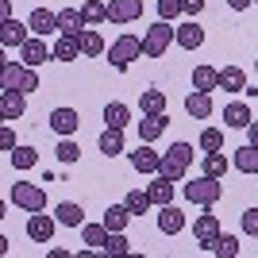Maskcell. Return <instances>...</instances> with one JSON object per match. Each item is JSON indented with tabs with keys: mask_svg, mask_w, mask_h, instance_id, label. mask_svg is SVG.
Returning a JSON list of instances; mask_svg holds the SVG:
<instances>
[{
	"mask_svg": "<svg viewBox=\"0 0 258 258\" xmlns=\"http://www.w3.org/2000/svg\"><path fill=\"white\" fill-rule=\"evenodd\" d=\"M81 12H85L89 23H108V4H104V0H85Z\"/></svg>",
	"mask_w": 258,
	"mask_h": 258,
	"instance_id": "obj_39",
	"label": "cell"
},
{
	"mask_svg": "<svg viewBox=\"0 0 258 258\" xmlns=\"http://www.w3.org/2000/svg\"><path fill=\"white\" fill-rule=\"evenodd\" d=\"M0 16H4V20H12V0H0Z\"/></svg>",
	"mask_w": 258,
	"mask_h": 258,
	"instance_id": "obj_50",
	"label": "cell"
},
{
	"mask_svg": "<svg viewBox=\"0 0 258 258\" xmlns=\"http://www.w3.org/2000/svg\"><path fill=\"white\" fill-rule=\"evenodd\" d=\"M54 216H58V224H62V227H81V224H85V208L74 205V201L58 205V208H54Z\"/></svg>",
	"mask_w": 258,
	"mask_h": 258,
	"instance_id": "obj_29",
	"label": "cell"
},
{
	"mask_svg": "<svg viewBox=\"0 0 258 258\" xmlns=\"http://www.w3.org/2000/svg\"><path fill=\"white\" fill-rule=\"evenodd\" d=\"M27 93H20V89H8V93H0V116L4 119H20L23 112H27Z\"/></svg>",
	"mask_w": 258,
	"mask_h": 258,
	"instance_id": "obj_18",
	"label": "cell"
},
{
	"mask_svg": "<svg viewBox=\"0 0 258 258\" xmlns=\"http://www.w3.org/2000/svg\"><path fill=\"white\" fill-rule=\"evenodd\" d=\"M170 158H177L181 166H193L197 147H193V143H173V147H170Z\"/></svg>",
	"mask_w": 258,
	"mask_h": 258,
	"instance_id": "obj_42",
	"label": "cell"
},
{
	"mask_svg": "<svg viewBox=\"0 0 258 258\" xmlns=\"http://www.w3.org/2000/svg\"><path fill=\"white\" fill-rule=\"evenodd\" d=\"M135 123H139V139H143V143H154V139H162V135H166L170 116H166V112H158V116H143V119H135Z\"/></svg>",
	"mask_w": 258,
	"mask_h": 258,
	"instance_id": "obj_14",
	"label": "cell"
},
{
	"mask_svg": "<svg viewBox=\"0 0 258 258\" xmlns=\"http://www.w3.org/2000/svg\"><path fill=\"white\" fill-rule=\"evenodd\" d=\"M220 235H224V231H220V220H216L212 212H201V216H197V224H193V239H197V247H201V250H212Z\"/></svg>",
	"mask_w": 258,
	"mask_h": 258,
	"instance_id": "obj_5",
	"label": "cell"
},
{
	"mask_svg": "<svg viewBox=\"0 0 258 258\" xmlns=\"http://www.w3.org/2000/svg\"><path fill=\"white\" fill-rule=\"evenodd\" d=\"M8 162H12L16 173L35 170V166H39V151H35V147H16V151H8Z\"/></svg>",
	"mask_w": 258,
	"mask_h": 258,
	"instance_id": "obj_27",
	"label": "cell"
},
{
	"mask_svg": "<svg viewBox=\"0 0 258 258\" xmlns=\"http://www.w3.org/2000/svg\"><path fill=\"white\" fill-rule=\"evenodd\" d=\"M227 170H231V162L224 158V151H212V154H205V166H201V173H212V177H224Z\"/></svg>",
	"mask_w": 258,
	"mask_h": 258,
	"instance_id": "obj_34",
	"label": "cell"
},
{
	"mask_svg": "<svg viewBox=\"0 0 258 258\" xmlns=\"http://www.w3.org/2000/svg\"><path fill=\"white\" fill-rule=\"evenodd\" d=\"M54 231H58V216H46V212L27 216V239H31V243H50Z\"/></svg>",
	"mask_w": 258,
	"mask_h": 258,
	"instance_id": "obj_6",
	"label": "cell"
},
{
	"mask_svg": "<svg viewBox=\"0 0 258 258\" xmlns=\"http://www.w3.org/2000/svg\"><path fill=\"white\" fill-rule=\"evenodd\" d=\"M220 197H224V185H220V177H212V173H201L197 181H185V201H189V205L212 208Z\"/></svg>",
	"mask_w": 258,
	"mask_h": 258,
	"instance_id": "obj_1",
	"label": "cell"
},
{
	"mask_svg": "<svg viewBox=\"0 0 258 258\" xmlns=\"http://www.w3.org/2000/svg\"><path fill=\"white\" fill-rule=\"evenodd\" d=\"M247 143H254V147H258V119H250V127H247Z\"/></svg>",
	"mask_w": 258,
	"mask_h": 258,
	"instance_id": "obj_49",
	"label": "cell"
},
{
	"mask_svg": "<svg viewBox=\"0 0 258 258\" xmlns=\"http://www.w3.org/2000/svg\"><path fill=\"white\" fill-rule=\"evenodd\" d=\"M85 12L81 8H62L58 12V35H85Z\"/></svg>",
	"mask_w": 258,
	"mask_h": 258,
	"instance_id": "obj_16",
	"label": "cell"
},
{
	"mask_svg": "<svg viewBox=\"0 0 258 258\" xmlns=\"http://www.w3.org/2000/svg\"><path fill=\"white\" fill-rule=\"evenodd\" d=\"M147 193H151V201H154V205H173V181H170V177H162V173H154V181L151 185H147Z\"/></svg>",
	"mask_w": 258,
	"mask_h": 258,
	"instance_id": "obj_26",
	"label": "cell"
},
{
	"mask_svg": "<svg viewBox=\"0 0 258 258\" xmlns=\"http://www.w3.org/2000/svg\"><path fill=\"white\" fill-rule=\"evenodd\" d=\"M177 16H185L181 12V0H158V20H177Z\"/></svg>",
	"mask_w": 258,
	"mask_h": 258,
	"instance_id": "obj_43",
	"label": "cell"
},
{
	"mask_svg": "<svg viewBox=\"0 0 258 258\" xmlns=\"http://www.w3.org/2000/svg\"><path fill=\"white\" fill-rule=\"evenodd\" d=\"M127 162H131V170L135 173H158V166H162V154L158 151H151V143H143V147H135V151H127Z\"/></svg>",
	"mask_w": 258,
	"mask_h": 258,
	"instance_id": "obj_8",
	"label": "cell"
},
{
	"mask_svg": "<svg viewBox=\"0 0 258 258\" xmlns=\"http://www.w3.org/2000/svg\"><path fill=\"white\" fill-rule=\"evenodd\" d=\"M254 4H258V0H254Z\"/></svg>",
	"mask_w": 258,
	"mask_h": 258,
	"instance_id": "obj_53",
	"label": "cell"
},
{
	"mask_svg": "<svg viewBox=\"0 0 258 258\" xmlns=\"http://www.w3.org/2000/svg\"><path fill=\"white\" fill-rule=\"evenodd\" d=\"M100 154H104V158L123 154V131H119V127H104V131H100Z\"/></svg>",
	"mask_w": 258,
	"mask_h": 258,
	"instance_id": "obj_28",
	"label": "cell"
},
{
	"mask_svg": "<svg viewBox=\"0 0 258 258\" xmlns=\"http://www.w3.org/2000/svg\"><path fill=\"white\" fill-rule=\"evenodd\" d=\"M143 16V0H108V20L112 23H135Z\"/></svg>",
	"mask_w": 258,
	"mask_h": 258,
	"instance_id": "obj_12",
	"label": "cell"
},
{
	"mask_svg": "<svg viewBox=\"0 0 258 258\" xmlns=\"http://www.w3.org/2000/svg\"><path fill=\"white\" fill-rule=\"evenodd\" d=\"M201 151H205V154L224 151V131H220V127H205V131H201Z\"/></svg>",
	"mask_w": 258,
	"mask_h": 258,
	"instance_id": "obj_37",
	"label": "cell"
},
{
	"mask_svg": "<svg viewBox=\"0 0 258 258\" xmlns=\"http://www.w3.org/2000/svg\"><path fill=\"white\" fill-rule=\"evenodd\" d=\"M220 89H224V93H247V70L224 66V70H220Z\"/></svg>",
	"mask_w": 258,
	"mask_h": 258,
	"instance_id": "obj_23",
	"label": "cell"
},
{
	"mask_svg": "<svg viewBox=\"0 0 258 258\" xmlns=\"http://www.w3.org/2000/svg\"><path fill=\"white\" fill-rule=\"evenodd\" d=\"M158 231H162V235H177V231H185V212H181V208H173V205H162Z\"/></svg>",
	"mask_w": 258,
	"mask_h": 258,
	"instance_id": "obj_19",
	"label": "cell"
},
{
	"mask_svg": "<svg viewBox=\"0 0 258 258\" xmlns=\"http://www.w3.org/2000/svg\"><path fill=\"white\" fill-rule=\"evenodd\" d=\"M193 89H201V93H216V89H220V70H212V66H197V70H193Z\"/></svg>",
	"mask_w": 258,
	"mask_h": 258,
	"instance_id": "obj_31",
	"label": "cell"
},
{
	"mask_svg": "<svg viewBox=\"0 0 258 258\" xmlns=\"http://www.w3.org/2000/svg\"><path fill=\"white\" fill-rule=\"evenodd\" d=\"M27 27H31V35H58V12L50 8H35L31 16H27Z\"/></svg>",
	"mask_w": 258,
	"mask_h": 258,
	"instance_id": "obj_13",
	"label": "cell"
},
{
	"mask_svg": "<svg viewBox=\"0 0 258 258\" xmlns=\"http://www.w3.org/2000/svg\"><path fill=\"white\" fill-rule=\"evenodd\" d=\"M8 201L16 208H23V212H43L46 208V193L39 189V185H31V181H16L8 189Z\"/></svg>",
	"mask_w": 258,
	"mask_h": 258,
	"instance_id": "obj_4",
	"label": "cell"
},
{
	"mask_svg": "<svg viewBox=\"0 0 258 258\" xmlns=\"http://www.w3.org/2000/svg\"><path fill=\"white\" fill-rule=\"evenodd\" d=\"M131 123V108L127 104H119V100H112V104H104V127H127Z\"/></svg>",
	"mask_w": 258,
	"mask_h": 258,
	"instance_id": "obj_30",
	"label": "cell"
},
{
	"mask_svg": "<svg viewBox=\"0 0 258 258\" xmlns=\"http://www.w3.org/2000/svg\"><path fill=\"white\" fill-rule=\"evenodd\" d=\"M23 74H27V66H23V62H12V58H4V62H0V93L20 89Z\"/></svg>",
	"mask_w": 258,
	"mask_h": 258,
	"instance_id": "obj_20",
	"label": "cell"
},
{
	"mask_svg": "<svg viewBox=\"0 0 258 258\" xmlns=\"http://www.w3.org/2000/svg\"><path fill=\"white\" fill-rule=\"evenodd\" d=\"M185 170H189V166H181V162H177V158H170V154H162V166H158V173H162V177H170V181H181V177H185Z\"/></svg>",
	"mask_w": 258,
	"mask_h": 258,
	"instance_id": "obj_40",
	"label": "cell"
},
{
	"mask_svg": "<svg viewBox=\"0 0 258 258\" xmlns=\"http://www.w3.org/2000/svg\"><path fill=\"white\" fill-rule=\"evenodd\" d=\"M231 166H235L239 173H258V147H254V143H243V147H235V154H231Z\"/></svg>",
	"mask_w": 258,
	"mask_h": 258,
	"instance_id": "obj_21",
	"label": "cell"
},
{
	"mask_svg": "<svg viewBox=\"0 0 258 258\" xmlns=\"http://www.w3.org/2000/svg\"><path fill=\"white\" fill-rule=\"evenodd\" d=\"M243 235L258 239V208H247V212H243Z\"/></svg>",
	"mask_w": 258,
	"mask_h": 258,
	"instance_id": "obj_44",
	"label": "cell"
},
{
	"mask_svg": "<svg viewBox=\"0 0 258 258\" xmlns=\"http://www.w3.org/2000/svg\"><path fill=\"white\" fill-rule=\"evenodd\" d=\"M123 205H127V208H131V212H135V216H143V212H147V208L154 205V201H151V193H147V189H131V193L123 197Z\"/></svg>",
	"mask_w": 258,
	"mask_h": 258,
	"instance_id": "obj_36",
	"label": "cell"
},
{
	"mask_svg": "<svg viewBox=\"0 0 258 258\" xmlns=\"http://www.w3.org/2000/svg\"><path fill=\"white\" fill-rule=\"evenodd\" d=\"M212 254L216 258H235L239 254V239L235 235H220V239H216V247H212Z\"/></svg>",
	"mask_w": 258,
	"mask_h": 258,
	"instance_id": "obj_41",
	"label": "cell"
},
{
	"mask_svg": "<svg viewBox=\"0 0 258 258\" xmlns=\"http://www.w3.org/2000/svg\"><path fill=\"white\" fill-rule=\"evenodd\" d=\"M81 58V35H58L54 39V62H77Z\"/></svg>",
	"mask_w": 258,
	"mask_h": 258,
	"instance_id": "obj_17",
	"label": "cell"
},
{
	"mask_svg": "<svg viewBox=\"0 0 258 258\" xmlns=\"http://www.w3.org/2000/svg\"><path fill=\"white\" fill-rule=\"evenodd\" d=\"M135 58H143V39L139 35H119L116 43L108 46V62L116 66V70H127Z\"/></svg>",
	"mask_w": 258,
	"mask_h": 258,
	"instance_id": "obj_3",
	"label": "cell"
},
{
	"mask_svg": "<svg viewBox=\"0 0 258 258\" xmlns=\"http://www.w3.org/2000/svg\"><path fill=\"white\" fill-rule=\"evenodd\" d=\"M46 58H54V46H46L43 35H31V39L20 46V62H23V66H35V70H39Z\"/></svg>",
	"mask_w": 258,
	"mask_h": 258,
	"instance_id": "obj_7",
	"label": "cell"
},
{
	"mask_svg": "<svg viewBox=\"0 0 258 258\" xmlns=\"http://www.w3.org/2000/svg\"><path fill=\"white\" fill-rule=\"evenodd\" d=\"M27 39H31V27H27V23H20V20H0V46H4V50H12V46L20 50Z\"/></svg>",
	"mask_w": 258,
	"mask_h": 258,
	"instance_id": "obj_9",
	"label": "cell"
},
{
	"mask_svg": "<svg viewBox=\"0 0 258 258\" xmlns=\"http://www.w3.org/2000/svg\"><path fill=\"white\" fill-rule=\"evenodd\" d=\"M250 104H243V100H227V108H224V123L227 127H250Z\"/></svg>",
	"mask_w": 258,
	"mask_h": 258,
	"instance_id": "obj_24",
	"label": "cell"
},
{
	"mask_svg": "<svg viewBox=\"0 0 258 258\" xmlns=\"http://www.w3.org/2000/svg\"><path fill=\"white\" fill-rule=\"evenodd\" d=\"M254 70H258V58H254Z\"/></svg>",
	"mask_w": 258,
	"mask_h": 258,
	"instance_id": "obj_52",
	"label": "cell"
},
{
	"mask_svg": "<svg viewBox=\"0 0 258 258\" xmlns=\"http://www.w3.org/2000/svg\"><path fill=\"white\" fill-rule=\"evenodd\" d=\"M104 54V39H100V31H85L81 35V58H100Z\"/></svg>",
	"mask_w": 258,
	"mask_h": 258,
	"instance_id": "obj_35",
	"label": "cell"
},
{
	"mask_svg": "<svg viewBox=\"0 0 258 258\" xmlns=\"http://www.w3.org/2000/svg\"><path fill=\"white\" fill-rule=\"evenodd\" d=\"M131 220H135V212H131L127 205H112V208H104V227H108V231H127Z\"/></svg>",
	"mask_w": 258,
	"mask_h": 258,
	"instance_id": "obj_25",
	"label": "cell"
},
{
	"mask_svg": "<svg viewBox=\"0 0 258 258\" xmlns=\"http://www.w3.org/2000/svg\"><path fill=\"white\" fill-rule=\"evenodd\" d=\"M54 154H58V162H62V166H74V162L81 158V147L74 143V135H62V143L54 147Z\"/></svg>",
	"mask_w": 258,
	"mask_h": 258,
	"instance_id": "obj_33",
	"label": "cell"
},
{
	"mask_svg": "<svg viewBox=\"0 0 258 258\" xmlns=\"http://www.w3.org/2000/svg\"><path fill=\"white\" fill-rule=\"evenodd\" d=\"M166 104H170V97H166L162 89H143L139 93V112L143 116H158V112H166Z\"/></svg>",
	"mask_w": 258,
	"mask_h": 258,
	"instance_id": "obj_22",
	"label": "cell"
},
{
	"mask_svg": "<svg viewBox=\"0 0 258 258\" xmlns=\"http://www.w3.org/2000/svg\"><path fill=\"white\" fill-rule=\"evenodd\" d=\"M173 43L181 46V50H201V46H205V27L197 20H185L181 27L173 31Z\"/></svg>",
	"mask_w": 258,
	"mask_h": 258,
	"instance_id": "obj_11",
	"label": "cell"
},
{
	"mask_svg": "<svg viewBox=\"0 0 258 258\" xmlns=\"http://www.w3.org/2000/svg\"><path fill=\"white\" fill-rule=\"evenodd\" d=\"M46 123H50V131H58V135H77L81 112H77V108H54L50 116H46Z\"/></svg>",
	"mask_w": 258,
	"mask_h": 258,
	"instance_id": "obj_10",
	"label": "cell"
},
{
	"mask_svg": "<svg viewBox=\"0 0 258 258\" xmlns=\"http://www.w3.org/2000/svg\"><path fill=\"white\" fill-rule=\"evenodd\" d=\"M0 147H4V151H16V147H20V143H16V131H12V127H0Z\"/></svg>",
	"mask_w": 258,
	"mask_h": 258,
	"instance_id": "obj_47",
	"label": "cell"
},
{
	"mask_svg": "<svg viewBox=\"0 0 258 258\" xmlns=\"http://www.w3.org/2000/svg\"><path fill=\"white\" fill-rule=\"evenodd\" d=\"M81 243H85V247H93V250H104V243H108L104 220H100V224H81Z\"/></svg>",
	"mask_w": 258,
	"mask_h": 258,
	"instance_id": "obj_32",
	"label": "cell"
},
{
	"mask_svg": "<svg viewBox=\"0 0 258 258\" xmlns=\"http://www.w3.org/2000/svg\"><path fill=\"white\" fill-rule=\"evenodd\" d=\"M104 254H131V239L123 235V231H108Z\"/></svg>",
	"mask_w": 258,
	"mask_h": 258,
	"instance_id": "obj_38",
	"label": "cell"
},
{
	"mask_svg": "<svg viewBox=\"0 0 258 258\" xmlns=\"http://www.w3.org/2000/svg\"><path fill=\"white\" fill-rule=\"evenodd\" d=\"M181 12L189 16V20H197V16L205 12V0H181Z\"/></svg>",
	"mask_w": 258,
	"mask_h": 258,
	"instance_id": "obj_46",
	"label": "cell"
},
{
	"mask_svg": "<svg viewBox=\"0 0 258 258\" xmlns=\"http://www.w3.org/2000/svg\"><path fill=\"white\" fill-rule=\"evenodd\" d=\"M35 89H39V74H35V66H27V74L20 81V93H35Z\"/></svg>",
	"mask_w": 258,
	"mask_h": 258,
	"instance_id": "obj_45",
	"label": "cell"
},
{
	"mask_svg": "<svg viewBox=\"0 0 258 258\" xmlns=\"http://www.w3.org/2000/svg\"><path fill=\"white\" fill-rule=\"evenodd\" d=\"M250 4H254V0H227V8H231V12H247Z\"/></svg>",
	"mask_w": 258,
	"mask_h": 258,
	"instance_id": "obj_48",
	"label": "cell"
},
{
	"mask_svg": "<svg viewBox=\"0 0 258 258\" xmlns=\"http://www.w3.org/2000/svg\"><path fill=\"white\" fill-rule=\"evenodd\" d=\"M185 116H189V119H208V116H212V93L193 89V93L185 97Z\"/></svg>",
	"mask_w": 258,
	"mask_h": 258,
	"instance_id": "obj_15",
	"label": "cell"
},
{
	"mask_svg": "<svg viewBox=\"0 0 258 258\" xmlns=\"http://www.w3.org/2000/svg\"><path fill=\"white\" fill-rule=\"evenodd\" d=\"M173 27L170 20H158V23H151L147 27V35H143V58H162V54L170 50V43H173Z\"/></svg>",
	"mask_w": 258,
	"mask_h": 258,
	"instance_id": "obj_2",
	"label": "cell"
},
{
	"mask_svg": "<svg viewBox=\"0 0 258 258\" xmlns=\"http://www.w3.org/2000/svg\"><path fill=\"white\" fill-rule=\"evenodd\" d=\"M247 93H250V97H254V100H258V85H254V89H247Z\"/></svg>",
	"mask_w": 258,
	"mask_h": 258,
	"instance_id": "obj_51",
	"label": "cell"
}]
</instances>
